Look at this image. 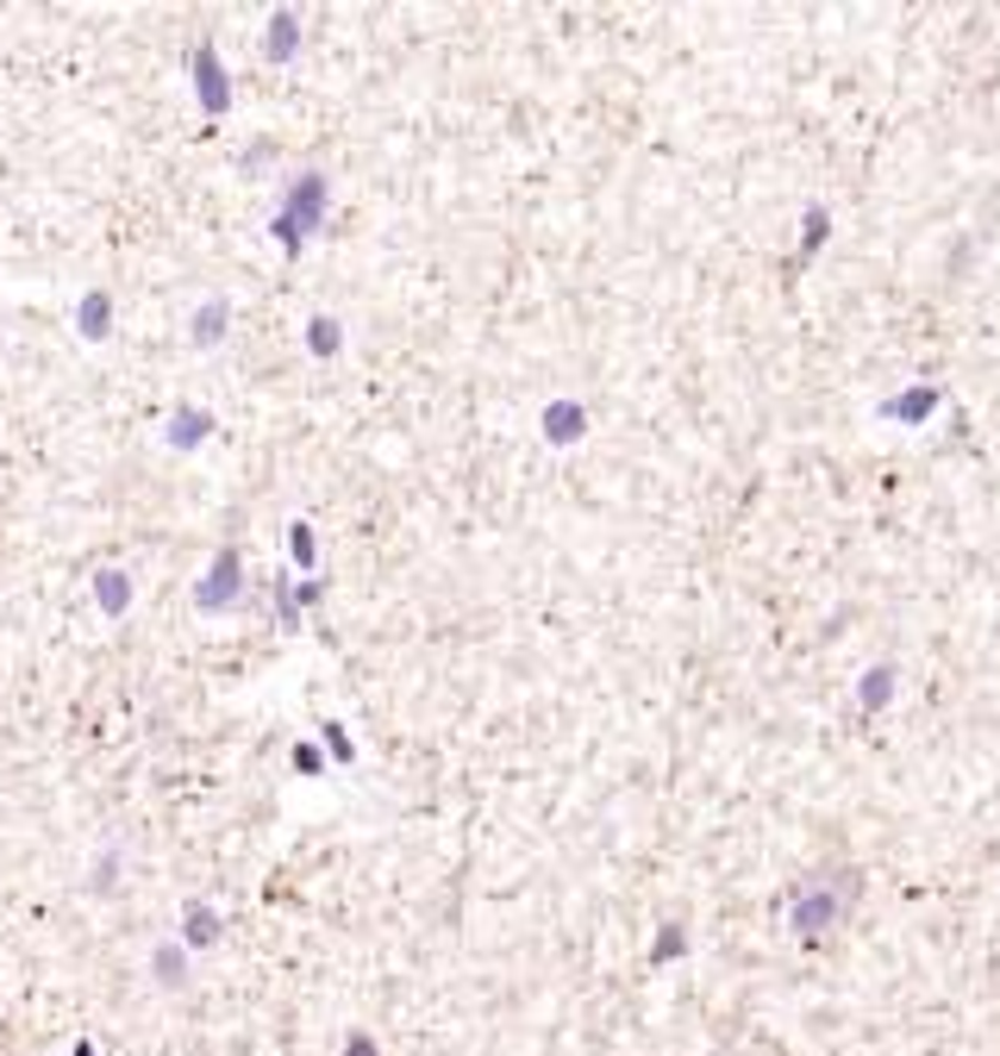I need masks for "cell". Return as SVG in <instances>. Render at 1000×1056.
I'll return each mask as SVG.
<instances>
[{
    "label": "cell",
    "instance_id": "6da1fadb",
    "mask_svg": "<svg viewBox=\"0 0 1000 1056\" xmlns=\"http://www.w3.org/2000/svg\"><path fill=\"white\" fill-rule=\"evenodd\" d=\"M319 219H326V182H319V175H301L294 194L282 200V213H275V231H282V244L289 250H301Z\"/></svg>",
    "mask_w": 1000,
    "mask_h": 1056
},
{
    "label": "cell",
    "instance_id": "7a4b0ae2",
    "mask_svg": "<svg viewBox=\"0 0 1000 1056\" xmlns=\"http://www.w3.org/2000/svg\"><path fill=\"white\" fill-rule=\"evenodd\" d=\"M238 581H244V557H238V551H219L213 569H207V581H200V595H194V607H200V613L231 607V600H238Z\"/></svg>",
    "mask_w": 1000,
    "mask_h": 1056
},
{
    "label": "cell",
    "instance_id": "3957f363",
    "mask_svg": "<svg viewBox=\"0 0 1000 1056\" xmlns=\"http://www.w3.org/2000/svg\"><path fill=\"white\" fill-rule=\"evenodd\" d=\"M194 88H200V107H207L213 119L231 107V81H226V69H219V51L213 44H194Z\"/></svg>",
    "mask_w": 1000,
    "mask_h": 1056
},
{
    "label": "cell",
    "instance_id": "277c9868",
    "mask_svg": "<svg viewBox=\"0 0 1000 1056\" xmlns=\"http://www.w3.org/2000/svg\"><path fill=\"white\" fill-rule=\"evenodd\" d=\"M76 331L88 338V345H100L107 331H113V294H81V307H76Z\"/></svg>",
    "mask_w": 1000,
    "mask_h": 1056
},
{
    "label": "cell",
    "instance_id": "5b68a950",
    "mask_svg": "<svg viewBox=\"0 0 1000 1056\" xmlns=\"http://www.w3.org/2000/svg\"><path fill=\"white\" fill-rule=\"evenodd\" d=\"M294 51H301V20L282 7V13L270 20V32H263V57H270V63H289Z\"/></svg>",
    "mask_w": 1000,
    "mask_h": 1056
},
{
    "label": "cell",
    "instance_id": "8992f818",
    "mask_svg": "<svg viewBox=\"0 0 1000 1056\" xmlns=\"http://www.w3.org/2000/svg\"><path fill=\"white\" fill-rule=\"evenodd\" d=\"M95 600H100V613H126V607H132V576H126V569H100L95 576Z\"/></svg>",
    "mask_w": 1000,
    "mask_h": 1056
},
{
    "label": "cell",
    "instance_id": "52a82bcc",
    "mask_svg": "<svg viewBox=\"0 0 1000 1056\" xmlns=\"http://www.w3.org/2000/svg\"><path fill=\"white\" fill-rule=\"evenodd\" d=\"M207 432H213V420L200 413V406H175V413H170V444H175V450H194Z\"/></svg>",
    "mask_w": 1000,
    "mask_h": 1056
},
{
    "label": "cell",
    "instance_id": "ba28073f",
    "mask_svg": "<svg viewBox=\"0 0 1000 1056\" xmlns=\"http://www.w3.org/2000/svg\"><path fill=\"white\" fill-rule=\"evenodd\" d=\"M231 326V307H226V301H219V294H213V301H207V307H200V313H194V345H200V350H207V345H219V331H226Z\"/></svg>",
    "mask_w": 1000,
    "mask_h": 1056
},
{
    "label": "cell",
    "instance_id": "9c48e42d",
    "mask_svg": "<svg viewBox=\"0 0 1000 1056\" xmlns=\"http://www.w3.org/2000/svg\"><path fill=\"white\" fill-rule=\"evenodd\" d=\"M544 432H551V444H576L581 438V406H569V401L544 406Z\"/></svg>",
    "mask_w": 1000,
    "mask_h": 1056
},
{
    "label": "cell",
    "instance_id": "30bf717a",
    "mask_svg": "<svg viewBox=\"0 0 1000 1056\" xmlns=\"http://www.w3.org/2000/svg\"><path fill=\"white\" fill-rule=\"evenodd\" d=\"M213 938H219V919H213V906L194 901V906H188V944L200 950V944H213Z\"/></svg>",
    "mask_w": 1000,
    "mask_h": 1056
},
{
    "label": "cell",
    "instance_id": "8fae6325",
    "mask_svg": "<svg viewBox=\"0 0 1000 1056\" xmlns=\"http://www.w3.org/2000/svg\"><path fill=\"white\" fill-rule=\"evenodd\" d=\"M307 350H313V357H338V319H313V326H307Z\"/></svg>",
    "mask_w": 1000,
    "mask_h": 1056
},
{
    "label": "cell",
    "instance_id": "7c38bea8",
    "mask_svg": "<svg viewBox=\"0 0 1000 1056\" xmlns=\"http://www.w3.org/2000/svg\"><path fill=\"white\" fill-rule=\"evenodd\" d=\"M888 682H894V669H876V675H869V682H863V707H882V700H888Z\"/></svg>",
    "mask_w": 1000,
    "mask_h": 1056
},
{
    "label": "cell",
    "instance_id": "4fadbf2b",
    "mask_svg": "<svg viewBox=\"0 0 1000 1056\" xmlns=\"http://www.w3.org/2000/svg\"><path fill=\"white\" fill-rule=\"evenodd\" d=\"M156 976H163V981H182V950H170V944H163V950H156Z\"/></svg>",
    "mask_w": 1000,
    "mask_h": 1056
},
{
    "label": "cell",
    "instance_id": "5bb4252c",
    "mask_svg": "<svg viewBox=\"0 0 1000 1056\" xmlns=\"http://www.w3.org/2000/svg\"><path fill=\"white\" fill-rule=\"evenodd\" d=\"M294 557L313 563V532H307V525H294Z\"/></svg>",
    "mask_w": 1000,
    "mask_h": 1056
},
{
    "label": "cell",
    "instance_id": "9a60e30c",
    "mask_svg": "<svg viewBox=\"0 0 1000 1056\" xmlns=\"http://www.w3.org/2000/svg\"><path fill=\"white\" fill-rule=\"evenodd\" d=\"M350 1056H369V1044H363V1037H357V1044H350Z\"/></svg>",
    "mask_w": 1000,
    "mask_h": 1056
}]
</instances>
